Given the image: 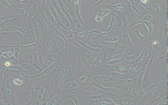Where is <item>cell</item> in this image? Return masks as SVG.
I'll return each mask as SVG.
<instances>
[{
	"label": "cell",
	"mask_w": 168,
	"mask_h": 105,
	"mask_svg": "<svg viewBox=\"0 0 168 105\" xmlns=\"http://www.w3.org/2000/svg\"><path fill=\"white\" fill-rule=\"evenodd\" d=\"M152 8L154 11L157 12L158 11L160 10V7L157 4H154L152 6Z\"/></svg>",
	"instance_id": "13"
},
{
	"label": "cell",
	"mask_w": 168,
	"mask_h": 105,
	"mask_svg": "<svg viewBox=\"0 0 168 105\" xmlns=\"http://www.w3.org/2000/svg\"><path fill=\"white\" fill-rule=\"evenodd\" d=\"M108 46L110 47H112V48H116L118 46L117 43H109L107 44Z\"/></svg>",
	"instance_id": "11"
},
{
	"label": "cell",
	"mask_w": 168,
	"mask_h": 105,
	"mask_svg": "<svg viewBox=\"0 0 168 105\" xmlns=\"http://www.w3.org/2000/svg\"><path fill=\"white\" fill-rule=\"evenodd\" d=\"M70 2L72 9L73 10L75 17L76 20H79L85 27L87 28L86 25L84 23L80 14V7L82 1H69Z\"/></svg>",
	"instance_id": "1"
},
{
	"label": "cell",
	"mask_w": 168,
	"mask_h": 105,
	"mask_svg": "<svg viewBox=\"0 0 168 105\" xmlns=\"http://www.w3.org/2000/svg\"><path fill=\"white\" fill-rule=\"evenodd\" d=\"M38 8V3L35 1L31 9L30 10V18H32L34 16L37 12Z\"/></svg>",
	"instance_id": "5"
},
{
	"label": "cell",
	"mask_w": 168,
	"mask_h": 105,
	"mask_svg": "<svg viewBox=\"0 0 168 105\" xmlns=\"http://www.w3.org/2000/svg\"><path fill=\"white\" fill-rule=\"evenodd\" d=\"M97 79L98 80L101 81H103V82H109V81H111L112 79L107 76H102L100 77H98Z\"/></svg>",
	"instance_id": "8"
},
{
	"label": "cell",
	"mask_w": 168,
	"mask_h": 105,
	"mask_svg": "<svg viewBox=\"0 0 168 105\" xmlns=\"http://www.w3.org/2000/svg\"><path fill=\"white\" fill-rule=\"evenodd\" d=\"M119 55V52H116V53H113L110 55V58H115L117 57Z\"/></svg>",
	"instance_id": "12"
},
{
	"label": "cell",
	"mask_w": 168,
	"mask_h": 105,
	"mask_svg": "<svg viewBox=\"0 0 168 105\" xmlns=\"http://www.w3.org/2000/svg\"><path fill=\"white\" fill-rule=\"evenodd\" d=\"M62 31L64 36L67 40H72L77 38L76 34L71 30L63 29Z\"/></svg>",
	"instance_id": "4"
},
{
	"label": "cell",
	"mask_w": 168,
	"mask_h": 105,
	"mask_svg": "<svg viewBox=\"0 0 168 105\" xmlns=\"http://www.w3.org/2000/svg\"><path fill=\"white\" fill-rule=\"evenodd\" d=\"M146 24L147 25V26H148L150 31H151L152 27V26L151 25V23L148 22H146Z\"/></svg>",
	"instance_id": "17"
},
{
	"label": "cell",
	"mask_w": 168,
	"mask_h": 105,
	"mask_svg": "<svg viewBox=\"0 0 168 105\" xmlns=\"http://www.w3.org/2000/svg\"><path fill=\"white\" fill-rule=\"evenodd\" d=\"M115 24L116 22L114 20V18L113 17L112 20L110 22L109 27L107 28L106 31H108L112 29L115 25Z\"/></svg>",
	"instance_id": "9"
},
{
	"label": "cell",
	"mask_w": 168,
	"mask_h": 105,
	"mask_svg": "<svg viewBox=\"0 0 168 105\" xmlns=\"http://www.w3.org/2000/svg\"><path fill=\"white\" fill-rule=\"evenodd\" d=\"M122 104H128L130 103V101L128 100V99H124L122 102H121Z\"/></svg>",
	"instance_id": "15"
},
{
	"label": "cell",
	"mask_w": 168,
	"mask_h": 105,
	"mask_svg": "<svg viewBox=\"0 0 168 105\" xmlns=\"http://www.w3.org/2000/svg\"><path fill=\"white\" fill-rule=\"evenodd\" d=\"M109 10L106 9H101L98 12L96 16L102 19V18L109 14Z\"/></svg>",
	"instance_id": "7"
},
{
	"label": "cell",
	"mask_w": 168,
	"mask_h": 105,
	"mask_svg": "<svg viewBox=\"0 0 168 105\" xmlns=\"http://www.w3.org/2000/svg\"><path fill=\"white\" fill-rule=\"evenodd\" d=\"M47 2L49 10L52 15L53 16V17L56 23H58V24L63 29H66L65 27H64L63 24L61 23L60 19H59L58 17L57 14L55 10L54 9L52 6L50 1H47Z\"/></svg>",
	"instance_id": "3"
},
{
	"label": "cell",
	"mask_w": 168,
	"mask_h": 105,
	"mask_svg": "<svg viewBox=\"0 0 168 105\" xmlns=\"http://www.w3.org/2000/svg\"><path fill=\"white\" fill-rule=\"evenodd\" d=\"M123 25H124V27H126V26H127V21L125 18H124L123 20Z\"/></svg>",
	"instance_id": "18"
},
{
	"label": "cell",
	"mask_w": 168,
	"mask_h": 105,
	"mask_svg": "<svg viewBox=\"0 0 168 105\" xmlns=\"http://www.w3.org/2000/svg\"><path fill=\"white\" fill-rule=\"evenodd\" d=\"M56 1L59 7L60 8L62 13L68 18V22L72 24L73 20L72 19L70 13L68 9L66 6V5L64 4L62 1Z\"/></svg>",
	"instance_id": "2"
},
{
	"label": "cell",
	"mask_w": 168,
	"mask_h": 105,
	"mask_svg": "<svg viewBox=\"0 0 168 105\" xmlns=\"http://www.w3.org/2000/svg\"><path fill=\"white\" fill-rule=\"evenodd\" d=\"M107 41H115L118 40L117 38L114 36H110L108 37L107 38Z\"/></svg>",
	"instance_id": "10"
},
{
	"label": "cell",
	"mask_w": 168,
	"mask_h": 105,
	"mask_svg": "<svg viewBox=\"0 0 168 105\" xmlns=\"http://www.w3.org/2000/svg\"><path fill=\"white\" fill-rule=\"evenodd\" d=\"M152 18L151 16L149 15H145L144 17V19L146 20H150L152 19Z\"/></svg>",
	"instance_id": "14"
},
{
	"label": "cell",
	"mask_w": 168,
	"mask_h": 105,
	"mask_svg": "<svg viewBox=\"0 0 168 105\" xmlns=\"http://www.w3.org/2000/svg\"><path fill=\"white\" fill-rule=\"evenodd\" d=\"M140 22H141V21L138 20H135L132 21V24L133 25H135L137 24L140 23Z\"/></svg>",
	"instance_id": "16"
},
{
	"label": "cell",
	"mask_w": 168,
	"mask_h": 105,
	"mask_svg": "<svg viewBox=\"0 0 168 105\" xmlns=\"http://www.w3.org/2000/svg\"><path fill=\"white\" fill-rule=\"evenodd\" d=\"M83 56L89 62H92L96 58V56L95 55L91 53H87V52L84 54Z\"/></svg>",
	"instance_id": "6"
}]
</instances>
